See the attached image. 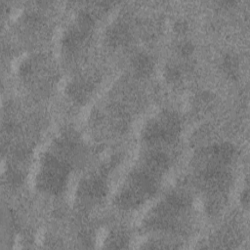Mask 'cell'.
Wrapping results in <instances>:
<instances>
[{"instance_id":"6da1fadb","label":"cell","mask_w":250,"mask_h":250,"mask_svg":"<svg viewBox=\"0 0 250 250\" xmlns=\"http://www.w3.org/2000/svg\"><path fill=\"white\" fill-rule=\"evenodd\" d=\"M77 144L72 137L62 136L43 155L38 170V185L46 192L57 194L65 188Z\"/></svg>"},{"instance_id":"7a4b0ae2","label":"cell","mask_w":250,"mask_h":250,"mask_svg":"<svg viewBox=\"0 0 250 250\" xmlns=\"http://www.w3.org/2000/svg\"><path fill=\"white\" fill-rule=\"evenodd\" d=\"M132 65H133L134 71L138 75L144 76V75H147L152 70L153 62L147 54L140 53L134 57Z\"/></svg>"}]
</instances>
